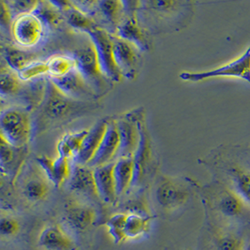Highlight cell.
Listing matches in <instances>:
<instances>
[{"label":"cell","mask_w":250,"mask_h":250,"mask_svg":"<svg viewBox=\"0 0 250 250\" xmlns=\"http://www.w3.org/2000/svg\"><path fill=\"white\" fill-rule=\"evenodd\" d=\"M90 103L72 100L64 95L57 86L46 78L45 91L42 100L38 105V115L35 129L71 120L92 109Z\"/></svg>","instance_id":"obj_1"},{"label":"cell","mask_w":250,"mask_h":250,"mask_svg":"<svg viewBox=\"0 0 250 250\" xmlns=\"http://www.w3.org/2000/svg\"><path fill=\"white\" fill-rule=\"evenodd\" d=\"M28 110L19 107H8L1 112V138L15 147H25L34 131Z\"/></svg>","instance_id":"obj_2"},{"label":"cell","mask_w":250,"mask_h":250,"mask_svg":"<svg viewBox=\"0 0 250 250\" xmlns=\"http://www.w3.org/2000/svg\"><path fill=\"white\" fill-rule=\"evenodd\" d=\"M85 34L89 37L96 50L103 75L111 82L119 83L123 77L114 60L113 34L99 25H96Z\"/></svg>","instance_id":"obj_3"},{"label":"cell","mask_w":250,"mask_h":250,"mask_svg":"<svg viewBox=\"0 0 250 250\" xmlns=\"http://www.w3.org/2000/svg\"><path fill=\"white\" fill-rule=\"evenodd\" d=\"M180 78L191 83L215 78H236L244 80L250 84V46L242 56L228 64L206 71H184L180 74Z\"/></svg>","instance_id":"obj_4"},{"label":"cell","mask_w":250,"mask_h":250,"mask_svg":"<svg viewBox=\"0 0 250 250\" xmlns=\"http://www.w3.org/2000/svg\"><path fill=\"white\" fill-rule=\"evenodd\" d=\"M72 56L76 60V69L80 74L99 97L103 95L108 89L110 80L103 75L100 68L96 50L91 42L74 51Z\"/></svg>","instance_id":"obj_5"},{"label":"cell","mask_w":250,"mask_h":250,"mask_svg":"<svg viewBox=\"0 0 250 250\" xmlns=\"http://www.w3.org/2000/svg\"><path fill=\"white\" fill-rule=\"evenodd\" d=\"M47 33L44 24L34 12L15 18L12 23V37L15 43L23 48L39 45Z\"/></svg>","instance_id":"obj_6"},{"label":"cell","mask_w":250,"mask_h":250,"mask_svg":"<svg viewBox=\"0 0 250 250\" xmlns=\"http://www.w3.org/2000/svg\"><path fill=\"white\" fill-rule=\"evenodd\" d=\"M132 116L136 122L139 130V144L134 154V181L133 187L139 185L145 179L152 164V144L148 132L145 115L136 111ZM132 187V188H133Z\"/></svg>","instance_id":"obj_7"},{"label":"cell","mask_w":250,"mask_h":250,"mask_svg":"<svg viewBox=\"0 0 250 250\" xmlns=\"http://www.w3.org/2000/svg\"><path fill=\"white\" fill-rule=\"evenodd\" d=\"M155 197L158 205L163 210L174 211L188 203L189 192L178 181L163 176L156 187Z\"/></svg>","instance_id":"obj_8"},{"label":"cell","mask_w":250,"mask_h":250,"mask_svg":"<svg viewBox=\"0 0 250 250\" xmlns=\"http://www.w3.org/2000/svg\"><path fill=\"white\" fill-rule=\"evenodd\" d=\"M114 56L122 77L134 80L141 67V51L136 46L113 35Z\"/></svg>","instance_id":"obj_9"},{"label":"cell","mask_w":250,"mask_h":250,"mask_svg":"<svg viewBox=\"0 0 250 250\" xmlns=\"http://www.w3.org/2000/svg\"><path fill=\"white\" fill-rule=\"evenodd\" d=\"M48 78L60 91L72 100L92 103L99 98L77 69H74L67 75L59 78Z\"/></svg>","instance_id":"obj_10"},{"label":"cell","mask_w":250,"mask_h":250,"mask_svg":"<svg viewBox=\"0 0 250 250\" xmlns=\"http://www.w3.org/2000/svg\"><path fill=\"white\" fill-rule=\"evenodd\" d=\"M125 17L118 26L115 36L125 42L136 46L143 53L151 48V40L146 28H145L138 19L136 12H125Z\"/></svg>","instance_id":"obj_11"},{"label":"cell","mask_w":250,"mask_h":250,"mask_svg":"<svg viewBox=\"0 0 250 250\" xmlns=\"http://www.w3.org/2000/svg\"><path fill=\"white\" fill-rule=\"evenodd\" d=\"M119 146L120 138L117 129L116 120L109 119L100 147L87 166L92 169H95L111 163L113 159L116 158Z\"/></svg>","instance_id":"obj_12"},{"label":"cell","mask_w":250,"mask_h":250,"mask_svg":"<svg viewBox=\"0 0 250 250\" xmlns=\"http://www.w3.org/2000/svg\"><path fill=\"white\" fill-rule=\"evenodd\" d=\"M116 125L120 138V146L116 158L118 159L133 158L139 144V130L132 114L131 116L126 115L117 119Z\"/></svg>","instance_id":"obj_13"},{"label":"cell","mask_w":250,"mask_h":250,"mask_svg":"<svg viewBox=\"0 0 250 250\" xmlns=\"http://www.w3.org/2000/svg\"><path fill=\"white\" fill-rule=\"evenodd\" d=\"M26 153L25 147H15L1 138L0 163L3 174L12 183L16 181L23 167Z\"/></svg>","instance_id":"obj_14"},{"label":"cell","mask_w":250,"mask_h":250,"mask_svg":"<svg viewBox=\"0 0 250 250\" xmlns=\"http://www.w3.org/2000/svg\"><path fill=\"white\" fill-rule=\"evenodd\" d=\"M39 246L44 250H75L73 238L60 224L53 223L42 229L38 236Z\"/></svg>","instance_id":"obj_15"},{"label":"cell","mask_w":250,"mask_h":250,"mask_svg":"<svg viewBox=\"0 0 250 250\" xmlns=\"http://www.w3.org/2000/svg\"><path fill=\"white\" fill-rule=\"evenodd\" d=\"M65 219L73 229L84 232L95 224L97 211L90 205L71 201L65 207Z\"/></svg>","instance_id":"obj_16"},{"label":"cell","mask_w":250,"mask_h":250,"mask_svg":"<svg viewBox=\"0 0 250 250\" xmlns=\"http://www.w3.org/2000/svg\"><path fill=\"white\" fill-rule=\"evenodd\" d=\"M68 188L75 193L88 198H99L94 177V169L74 163L68 179Z\"/></svg>","instance_id":"obj_17"},{"label":"cell","mask_w":250,"mask_h":250,"mask_svg":"<svg viewBox=\"0 0 250 250\" xmlns=\"http://www.w3.org/2000/svg\"><path fill=\"white\" fill-rule=\"evenodd\" d=\"M108 120L109 119L107 118L102 119L93 125L90 129H88V133L83 143L79 154L73 159L74 163L83 166H87L89 164L103 141L107 128Z\"/></svg>","instance_id":"obj_18"},{"label":"cell","mask_w":250,"mask_h":250,"mask_svg":"<svg viewBox=\"0 0 250 250\" xmlns=\"http://www.w3.org/2000/svg\"><path fill=\"white\" fill-rule=\"evenodd\" d=\"M114 163L94 169V177L99 198L107 205H114L118 199L114 175Z\"/></svg>","instance_id":"obj_19"},{"label":"cell","mask_w":250,"mask_h":250,"mask_svg":"<svg viewBox=\"0 0 250 250\" xmlns=\"http://www.w3.org/2000/svg\"><path fill=\"white\" fill-rule=\"evenodd\" d=\"M52 2L64 14L66 22L72 29L85 34L87 31L91 30L93 27L98 25L91 16L82 12L72 3V1Z\"/></svg>","instance_id":"obj_20"},{"label":"cell","mask_w":250,"mask_h":250,"mask_svg":"<svg viewBox=\"0 0 250 250\" xmlns=\"http://www.w3.org/2000/svg\"><path fill=\"white\" fill-rule=\"evenodd\" d=\"M114 180L117 196H123L133 187L134 181V160L130 159H118L114 163Z\"/></svg>","instance_id":"obj_21"},{"label":"cell","mask_w":250,"mask_h":250,"mask_svg":"<svg viewBox=\"0 0 250 250\" xmlns=\"http://www.w3.org/2000/svg\"><path fill=\"white\" fill-rule=\"evenodd\" d=\"M33 12L42 20L48 32L57 30L67 23L64 14L52 1H39Z\"/></svg>","instance_id":"obj_22"},{"label":"cell","mask_w":250,"mask_h":250,"mask_svg":"<svg viewBox=\"0 0 250 250\" xmlns=\"http://www.w3.org/2000/svg\"><path fill=\"white\" fill-rule=\"evenodd\" d=\"M48 178L41 174H29L23 184V194L26 200L31 203L44 201L50 192Z\"/></svg>","instance_id":"obj_23"},{"label":"cell","mask_w":250,"mask_h":250,"mask_svg":"<svg viewBox=\"0 0 250 250\" xmlns=\"http://www.w3.org/2000/svg\"><path fill=\"white\" fill-rule=\"evenodd\" d=\"M96 12L100 13L103 21L114 29V35L116 33V30L122 23L125 14L123 2L115 0L98 1Z\"/></svg>","instance_id":"obj_24"},{"label":"cell","mask_w":250,"mask_h":250,"mask_svg":"<svg viewBox=\"0 0 250 250\" xmlns=\"http://www.w3.org/2000/svg\"><path fill=\"white\" fill-rule=\"evenodd\" d=\"M23 82L11 68H2L0 73V92L2 98H13L23 90Z\"/></svg>","instance_id":"obj_25"},{"label":"cell","mask_w":250,"mask_h":250,"mask_svg":"<svg viewBox=\"0 0 250 250\" xmlns=\"http://www.w3.org/2000/svg\"><path fill=\"white\" fill-rule=\"evenodd\" d=\"M49 66V76L51 78H59L67 75L70 71L76 69V60L73 56L56 55L47 60Z\"/></svg>","instance_id":"obj_26"},{"label":"cell","mask_w":250,"mask_h":250,"mask_svg":"<svg viewBox=\"0 0 250 250\" xmlns=\"http://www.w3.org/2000/svg\"><path fill=\"white\" fill-rule=\"evenodd\" d=\"M5 59L12 71L19 73L29 63L35 61V57L16 46L9 45L5 49Z\"/></svg>","instance_id":"obj_27"},{"label":"cell","mask_w":250,"mask_h":250,"mask_svg":"<svg viewBox=\"0 0 250 250\" xmlns=\"http://www.w3.org/2000/svg\"><path fill=\"white\" fill-rule=\"evenodd\" d=\"M151 217L143 216L141 214L127 215L125 223V235L126 239H137L147 233L150 229Z\"/></svg>","instance_id":"obj_28"},{"label":"cell","mask_w":250,"mask_h":250,"mask_svg":"<svg viewBox=\"0 0 250 250\" xmlns=\"http://www.w3.org/2000/svg\"><path fill=\"white\" fill-rule=\"evenodd\" d=\"M218 207L224 216L235 217L242 214L244 210V202L239 194L227 190L221 194Z\"/></svg>","instance_id":"obj_29"},{"label":"cell","mask_w":250,"mask_h":250,"mask_svg":"<svg viewBox=\"0 0 250 250\" xmlns=\"http://www.w3.org/2000/svg\"><path fill=\"white\" fill-rule=\"evenodd\" d=\"M126 218V214L117 213L111 216L106 222L108 233L116 245H120L127 240L125 230Z\"/></svg>","instance_id":"obj_30"},{"label":"cell","mask_w":250,"mask_h":250,"mask_svg":"<svg viewBox=\"0 0 250 250\" xmlns=\"http://www.w3.org/2000/svg\"><path fill=\"white\" fill-rule=\"evenodd\" d=\"M19 78L25 83L33 82L41 79L42 77L49 76V66L47 61L35 60L29 63L25 68H23L19 73H17Z\"/></svg>","instance_id":"obj_31"},{"label":"cell","mask_w":250,"mask_h":250,"mask_svg":"<svg viewBox=\"0 0 250 250\" xmlns=\"http://www.w3.org/2000/svg\"><path fill=\"white\" fill-rule=\"evenodd\" d=\"M72 166L70 165V159L65 157L58 156L54 159V171H55V180L54 186L60 188L65 183L68 181L71 174Z\"/></svg>","instance_id":"obj_32"},{"label":"cell","mask_w":250,"mask_h":250,"mask_svg":"<svg viewBox=\"0 0 250 250\" xmlns=\"http://www.w3.org/2000/svg\"><path fill=\"white\" fill-rule=\"evenodd\" d=\"M239 195L250 204V171H244L239 168L232 170Z\"/></svg>","instance_id":"obj_33"},{"label":"cell","mask_w":250,"mask_h":250,"mask_svg":"<svg viewBox=\"0 0 250 250\" xmlns=\"http://www.w3.org/2000/svg\"><path fill=\"white\" fill-rule=\"evenodd\" d=\"M88 133V129H83L76 132H69L62 137V141L67 145V146L71 151L73 158L75 159L79 154L80 150L83 146V143Z\"/></svg>","instance_id":"obj_34"},{"label":"cell","mask_w":250,"mask_h":250,"mask_svg":"<svg viewBox=\"0 0 250 250\" xmlns=\"http://www.w3.org/2000/svg\"><path fill=\"white\" fill-rule=\"evenodd\" d=\"M8 6L12 12L13 18H17L23 14L34 12L39 4V1L33 0H15L7 1Z\"/></svg>","instance_id":"obj_35"},{"label":"cell","mask_w":250,"mask_h":250,"mask_svg":"<svg viewBox=\"0 0 250 250\" xmlns=\"http://www.w3.org/2000/svg\"><path fill=\"white\" fill-rule=\"evenodd\" d=\"M21 230L19 221L12 216H2L0 220V232L3 236L14 237Z\"/></svg>","instance_id":"obj_36"},{"label":"cell","mask_w":250,"mask_h":250,"mask_svg":"<svg viewBox=\"0 0 250 250\" xmlns=\"http://www.w3.org/2000/svg\"><path fill=\"white\" fill-rule=\"evenodd\" d=\"M241 239L234 236H222L216 241V250H245Z\"/></svg>","instance_id":"obj_37"},{"label":"cell","mask_w":250,"mask_h":250,"mask_svg":"<svg viewBox=\"0 0 250 250\" xmlns=\"http://www.w3.org/2000/svg\"><path fill=\"white\" fill-rule=\"evenodd\" d=\"M14 18L12 16V12L8 6L7 1H0V26L3 31L8 32L12 35V23Z\"/></svg>","instance_id":"obj_38"},{"label":"cell","mask_w":250,"mask_h":250,"mask_svg":"<svg viewBox=\"0 0 250 250\" xmlns=\"http://www.w3.org/2000/svg\"><path fill=\"white\" fill-rule=\"evenodd\" d=\"M250 250V244L248 246V247H247V248H246V250Z\"/></svg>","instance_id":"obj_39"}]
</instances>
